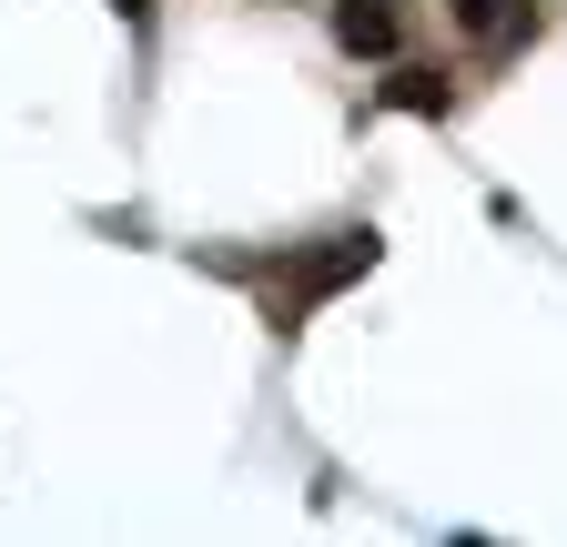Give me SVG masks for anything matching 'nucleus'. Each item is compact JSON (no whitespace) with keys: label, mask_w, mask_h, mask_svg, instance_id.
I'll use <instances>...</instances> for the list:
<instances>
[{"label":"nucleus","mask_w":567,"mask_h":547,"mask_svg":"<svg viewBox=\"0 0 567 547\" xmlns=\"http://www.w3.org/2000/svg\"><path fill=\"white\" fill-rule=\"evenodd\" d=\"M385 102H395V112H425V122H446V102H456V92H446V72H395V82H385Z\"/></svg>","instance_id":"nucleus-4"},{"label":"nucleus","mask_w":567,"mask_h":547,"mask_svg":"<svg viewBox=\"0 0 567 547\" xmlns=\"http://www.w3.org/2000/svg\"><path fill=\"white\" fill-rule=\"evenodd\" d=\"M334 41L344 51H395V11L385 0H334Z\"/></svg>","instance_id":"nucleus-3"},{"label":"nucleus","mask_w":567,"mask_h":547,"mask_svg":"<svg viewBox=\"0 0 567 547\" xmlns=\"http://www.w3.org/2000/svg\"><path fill=\"white\" fill-rule=\"evenodd\" d=\"M112 11H122V21H142V11H153V0H112Z\"/></svg>","instance_id":"nucleus-5"},{"label":"nucleus","mask_w":567,"mask_h":547,"mask_svg":"<svg viewBox=\"0 0 567 547\" xmlns=\"http://www.w3.org/2000/svg\"><path fill=\"white\" fill-rule=\"evenodd\" d=\"M354 274H375V234H324V254H305V264H295V285H274V324H295L305 305L344 295Z\"/></svg>","instance_id":"nucleus-1"},{"label":"nucleus","mask_w":567,"mask_h":547,"mask_svg":"<svg viewBox=\"0 0 567 547\" xmlns=\"http://www.w3.org/2000/svg\"><path fill=\"white\" fill-rule=\"evenodd\" d=\"M456 21H466V31H486V51H517V41L537 31L527 0H456Z\"/></svg>","instance_id":"nucleus-2"}]
</instances>
